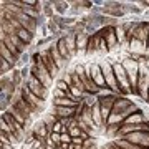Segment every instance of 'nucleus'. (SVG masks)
<instances>
[{
    "label": "nucleus",
    "instance_id": "nucleus-13",
    "mask_svg": "<svg viewBox=\"0 0 149 149\" xmlns=\"http://www.w3.org/2000/svg\"><path fill=\"white\" fill-rule=\"evenodd\" d=\"M48 52H50V55H52V58H53V61H55V65H56V68H58V70H61V68L66 66V61H65L63 56L58 53V50H56V47H55V43L50 45Z\"/></svg>",
    "mask_w": 149,
    "mask_h": 149
},
{
    "label": "nucleus",
    "instance_id": "nucleus-4",
    "mask_svg": "<svg viewBox=\"0 0 149 149\" xmlns=\"http://www.w3.org/2000/svg\"><path fill=\"white\" fill-rule=\"evenodd\" d=\"M30 74L35 76V78H37V80L40 81L47 90H52V86H53V78H52V74L48 73V70L45 68V65L42 63V60L32 65V68H30ZM53 88H55V86H53Z\"/></svg>",
    "mask_w": 149,
    "mask_h": 149
},
{
    "label": "nucleus",
    "instance_id": "nucleus-16",
    "mask_svg": "<svg viewBox=\"0 0 149 149\" xmlns=\"http://www.w3.org/2000/svg\"><path fill=\"white\" fill-rule=\"evenodd\" d=\"M88 38H90V37H88L86 33H80V35H76V53H78V55L86 53Z\"/></svg>",
    "mask_w": 149,
    "mask_h": 149
},
{
    "label": "nucleus",
    "instance_id": "nucleus-15",
    "mask_svg": "<svg viewBox=\"0 0 149 149\" xmlns=\"http://www.w3.org/2000/svg\"><path fill=\"white\" fill-rule=\"evenodd\" d=\"M7 111L10 113L12 116H13V119H15L17 123H20L22 126H25V124H27L28 121H32V119H27V118H25V114H23V113H22L20 109H18V108H15V106H13V104H12V106L8 108Z\"/></svg>",
    "mask_w": 149,
    "mask_h": 149
},
{
    "label": "nucleus",
    "instance_id": "nucleus-26",
    "mask_svg": "<svg viewBox=\"0 0 149 149\" xmlns=\"http://www.w3.org/2000/svg\"><path fill=\"white\" fill-rule=\"evenodd\" d=\"M96 101H98V98H96V96H93V95H86V93H85V96H83V103H85L86 106H90V108H91Z\"/></svg>",
    "mask_w": 149,
    "mask_h": 149
},
{
    "label": "nucleus",
    "instance_id": "nucleus-30",
    "mask_svg": "<svg viewBox=\"0 0 149 149\" xmlns=\"http://www.w3.org/2000/svg\"><path fill=\"white\" fill-rule=\"evenodd\" d=\"M60 144H71V136L68 134V131L66 133H63V134H60Z\"/></svg>",
    "mask_w": 149,
    "mask_h": 149
},
{
    "label": "nucleus",
    "instance_id": "nucleus-37",
    "mask_svg": "<svg viewBox=\"0 0 149 149\" xmlns=\"http://www.w3.org/2000/svg\"><path fill=\"white\" fill-rule=\"evenodd\" d=\"M148 103H149V98H148Z\"/></svg>",
    "mask_w": 149,
    "mask_h": 149
},
{
    "label": "nucleus",
    "instance_id": "nucleus-36",
    "mask_svg": "<svg viewBox=\"0 0 149 149\" xmlns=\"http://www.w3.org/2000/svg\"><path fill=\"white\" fill-rule=\"evenodd\" d=\"M148 52H149V38H148Z\"/></svg>",
    "mask_w": 149,
    "mask_h": 149
},
{
    "label": "nucleus",
    "instance_id": "nucleus-3",
    "mask_svg": "<svg viewBox=\"0 0 149 149\" xmlns=\"http://www.w3.org/2000/svg\"><path fill=\"white\" fill-rule=\"evenodd\" d=\"M136 96H139L143 101L148 103V98H149V71L146 70L144 63H139V78H138V85H136Z\"/></svg>",
    "mask_w": 149,
    "mask_h": 149
},
{
    "label": "nucleus",
    "instance_id": "nucleus-18",
    "mask_svg": "<svg viewBox=\"0 0 149 149\" xmlns=\"http://www.w3.org/2000/svg\"><path fill=\"white\" fill-rule=\"evenodd\" d=\"M91 118H93V123H95V126L98 129L103 126V119H101V111H100V104L98 101L91 106Z\"/></svg>",
    "mask_w": 149,
    "mask_h": 149
},
{
    "label": "nucleus",
    "instance_id": "nucleus-32",
    "mask_svg": "<svg viewBox=\"0 0 149 149\" xmlns=\"http://www.w3.org/2000/svg\"><path fill=\"white\" fill-rule=\"evenodd\" d=\"M38 30H40V35H42L43 38H47V37H48V30H47V27H40ZM38 30H37V32H38Z\"/></svg>",
    "mask_w": 149,
    "mask_h": 149
},
{
    "label": "nucleus",
    "instance_id": "nucleus-5",
    "mask_svg": "<svg viewBox=\"0 0 149 149\" xmlns=\"http://www.w3.org/2000/svg\"><path fill=\"white\" fill-rule=\"evenodd\" d=\"M113 73H114V78H116L118 88H119V93L121 95H131V86H129L128 76H126V71L123 68L121 61H113Z\"/></svg>",
    "mask_w": 149,
    "mask_h": 149
},
{
    "label": "nucleus",
    "instance_id": "nucleus-14",
    "mask_svg": "<svg viewBox=\"0 0 149 149\" xmlns=\"http://www.w3.org/2000/svg\"><path fill=\"white\" fill-rule=\"evenodd\" d=\"M55 47H56L58 53L63 56V60L66 61V65H68V61L71 60V55L68 53V48H66V43H65V37H60L58 40H56V43H55Z\"/></svg>",
    "mask_w": 149,
    "mask_h": 149
},
{
    "label": "nucleus",
    "instance_id": "nucleus-19",
    "mask_svg": "<svg viewBox=\"0 0 149 149\" xmlns=\"http://www.w3.org/2000/svg\"><path fill=\"white\" fill-rule=\"evenodd\" d=\"M68 8H70V2H58V0H53V12H55V15H60V17L66 15Z\"/></svg>",
    "mask_w": 149,
    "mask_h": 149
},
{
    "label": "nucleus",
    "instance_id": "nucleus-10",
    "mask_svg": "<svg viewBox=\"0 0 149 149\" xmlns=\"http://www.w3.org/2000/svg\"><path fill=\"white\" fill-rule=\"evenodd\" d=\"M128 50L131 55H138V56H143L144 53H148V47L144 45L143 42H139L136 38H129L128 40Z\"/></svg>",
    "mask_w": 149,
    "mask_h": 149
},
{
    "label": "nucleus",
    "instance_id": "nucleus-24",
    "mask_svg": "<svg viewBox=\"0 0 149 149\" xmlns=\"http://www.w3.org/2000/svg\"><path fill=\"white\" fill-rule=\"evenodd\" d=\"M10 80H12V83H13L15 86H22V85H23V80H22V76H20V70H18V68H13V70H12Z\"/></svg>",
    "mask_w": 149,
    "mask_h": 149
},
{
    "label": "nucleus",
    "instance_id": "nucleus-17",
    "mask_svg": "<svg viewBox=\"0 0 149 149\" xmlns=\"http://www.w3.org/2000/svg\"><path fill=\"white\" fill-rule=\"evenodd\" d=\"M15 35L20 38L25 45H30V43L33 42V38H35V33L28 32V30H25V28H22V27L18 28V30H15Z\"/></svg>",
    "mask_w": 149,
    "mask_h": 149
},
{
    "label": "nucleus",
    "instance_id": "nucleus-28",
    "mask_svg": "<svg viewBox=\"0 0 149 149\" xmlns=\"http://www.w3.org/2000/svg\"><path fill=\"white\" fill-rule=\"evenodd\" d=\"M47 22H48V18L43 13H40V15L35 18V23H37V28H40V27H45L47 25Z\"/></svg>",
    "mask_w": 149,
    "mask_h": 149
},
{
    "label": "nucleus",
    "instance_id": "nucleus-27",
    "mask_svg": "<svg viewBox=\"0 0 149 149\" xmlns=\"http://www.w3.org/2000/svg\"><path fill=\"white\" fill-rule=\"evenodd\" d=\"M45 27H47L48 33H52V35H56V33L60 32V30H58V27H56V25H55V23H53V22H52V20H48V22H47V25H45Z\"/></svg>",
    "mask_w": 149,
    "mask_h": 149
},
{
    "label": "nucleus",
    "instance_id": "nucleus-34",
    "mask_svg": "<svg viewBox=\"0 0 149 149\" xmlns=\"http://www.w3.org/2000/svg\"><path fill=\"white\" fill-rule=\"evenodd\" d=\"M139 5H143V7H149V0H143V2H139Z\"/></svg>",
    "mask_w": 149,
    "mask_h": 149
},
{
    "label": "nucleus",
    "instance_id": "nucleus-29",
    "mask_svg": "<svg viewBox=\"0 0 149 149\" xmlns=\"http://www.w3.org/2000/svg\"><path fill=\"white\" fill-rule=\"evenodd\" d=\"M55 88H56V90H61V91H65V93H68V88H70V86L66 85V81H63L61 78H60V80L56 81V85H55Z\"/></svg>",
    "mask_w": 149,
    "mask_h": 149
},
{
    "label": "nucleus",
    "instance_id": "nucleus-23",
    "mask_svg": "<svg viewBox=\"0 0 149 149\" xmlns=\"http://www.w3.org/2000/svg\"><path fill=\"white\" fill-rule=\"evenodd\" d=\"M7 37H8V40H10V42L15 45V48L18 50V52H20V53H25V48H27V45L22 42L20 38L15 35V33H10V35H7Z\"/></svg>",
    "mask_w": 149,
    "mask_h": 149
},
{
    "label": "nucleus",
    "instance_id": "nucleus-8",
    "mask_svg": "<svg viewBox=\"0 0 149 149\" xmlns=\"http://www.w3.org/2000/svg\"><path fill=\"white\" fill-rule=\"evenodd\" d=\"M20 96L28 103V104H30V106L35 108V111H37V113L38 111L43 113V109H45V103H47V101H43V100H40L38 96H35L25 85H22V88H20Z\"/></svg>",
    "mask_w": 149,
    "mask_h": 149
},
{
    "label": "nucleus",
    "instance_id": "nucleus-20",
    "mask_svg": "<svg viewBox=\"0 0 149 149\" xmlns=\"http://www.w3.org/2000/svg\"><path fill=\"white\" fill-rule=\"evenodd\" d=\"M98 45H100V35H98V33H96V35H91V37L88 38L86 53L91 55V53H95V52H98Z\"/></svg>",
    "mask_w": 149,
    "mask_h": 149
},
{
    "label": "nucleus",
    "instance_id": "nucleus-11",
    "mask_svg": "<svg viewBox=\"0 0 149 149\" xmlns=\"http://www.w3.org/2000/svg\"><path fill=\"white\" fill-rule=\"evenodd\" d=\"M148 119H146V113L139 108L138 111H134L133 114H129L124 121H123V124H143V123H146Z\"/></svg>",
    "mask_w": 149,
    "mask_h": 149
},
{
    "label": "nucleus",
    "instance_id": "nucleus-31",
    "mask_svg": "<svg viewBox=\"0 0 149 149\" xmlns=\"http://www.w3.org/2000/svg\"><path fill=\"white\" fill-rule=\"evenodd\" d=\"M20 76H22V80L25 81L28 76H30V68H28V66H23V68L20 70Z\"/></svg>",
    "mask_w": 149,
    "mask_h": 149
},
{
    "label": "nucleus",
    "instance_id": "nucleus-25",
    "mask_svg": "<svg viewBox=\"0 0 149 149\" xmlns=\"http://www.w3.org/2000/svg\"><path fill=\"white\" fill-rule=\"evenodd\" d=\"M12 70H13V66H12L10 63H7L5 60L0 56V76H3V73H8Z\"/></svg>",
    "mask_w": 149,
    "mask_h": 149
},
{
    "label": "nucleus",
    "instance_id": "nucleus-9",
    "mask_svg": "<svg viewBox=\"0 0 149 149\" xmlns=\"http://www.w3.org/2000/svg\"><path fill=\"white\" fill-rule=\"evenodd\" d=\"M42 63L45 65V68L48 70V73L52 74V78H55L60 73V70L56 68V65H55V61H53V58H52V55H50L48 50L42 52Z\"/></svg>",
    "mask_w": 149,
    "mask_h": 149
},
{
    "label": "nucleus",
    "instance_id": "nucleus-7",
    "mask_svg": "<svg viewBox=\"0 0 149 149\" xmlns=\"http://www.w3.org/2000/svg\"><path fill=\"white\" fill-rule=\"evenodd\" d=\"M23 85L27 86V88L32 91L35 96H38L40 100H43V101H47V100H48V96H50V90H47V88H45V86H43L37 78H35V76L30 74L27 80L23 81Z\"/></svg>",
    "mask_w": 149,
    "mask_h": 149
},
{
    "label": "nucleus",
    "instance_id": "nucleus-2",
    "mask_svg": "<svg viewBox=\"0 0 149 149\" xmlns=\"http://www.w3.org/2000/svg\"><path fill=\"white\" fill-rule=\"evenodd\" d=\"M121 65L126 71V76H128L129 86H131V95H136V85H138V78H139V63L134 61V60L124 58L121 60Z\"/></svg>",
    "mask_w": 149,
    "mask_h": 149
},
{
    "label": "nucleus",
    "instance_id": "nucleus-6",
    "mask_svg": "<svg viewBox=\"0 0 149 149\" xmlns=\"http://www.w3.org/2000/svg\"><path fill=\"white\" fill-rule=\"evenodd\" d=\"M100 63V68H101V73H103V78H104V83H106V88H109L111 91H114L116 95L121 96L119 93V88H118V83H116V78H114V73H113V66L108 60H101L98 61Z\"/></svg>",
    "mask_w": 149,
    "mask_h": 149
},
{
    "label": "nucleus",
    "instance_id": "nucleus-1",
    "mask_svg": "<svg viewBox=\"0 0 149 149\" xmlns=\"http://www.w3.org/2000/svg\"><path fill=\"white\" fill-rule=\"evenodd\" d=\"M138 109H139V106L133 101V100H128V98H124V96H118V100L114 101V104H113L111 113L119 114V116L123 118V121H124L129 114H133V113L138 111Z\"/></svg>",
    "mask_w": 149,
    "mask_h": 149
},
{
    "label": "nucleus",
    "instance_id": "nucleus-12",
    "mask_svg": "<svg viewBox=\"0 0 149 149\" xmlns=\"http://www.w3.org/2000/svg\"><path fill=\"white\" fill-rule=\"evenodd\" d=\"M55 118H74L76 116V108H65V106H53Z\"/></svg>",
    "mask_w": 149,
    "mask_h": 149
},
{
    "label": "nucleus",
    "instance_id": "nucleus-22",
    "mask_svg": "<svg viewBox=\"0 0 149 149\" xmlns=\"http://www.w3.org/2000/svg\"><path fill=\"white\" fill-rule=\"evenodd\" d=\"M42 13L45 17H47L48 20L50 18H53L55 15V12H53V0H47V2H42Z\"/></svg>",
    "mask_w": 149,
    "mask_h": 149
},
{
    "label": "nucleus",
    "instance_id": "nucleus-21",
    "mask_svg": "<svg viewBox=\"0 0 149 149\" xmlns=\"http://www.w3.org/2000/svg\"><path fill=\"white\" fill-rule=\"evenodd\" d=\"M65 43H66V48H68V53L73 58L76 55V35H65Z\"/></svg>",
    "mask_w": 149,
    "mask_h": 149
},
{
    "label": "nucleus",
    "instance_id": "nucleus-35",
    "mask_svg": "<svg viewBox=\"0 0 149 149\" xmlns=\"http://www.w3.org/2000/svg\"><path fill=\"white\" fill-rule=\"evenodd\" d=\"M7 109H8V108H7L5 104H2V103H0V111L3 113V111H7Z\"/></svg>",
    "mask_w": 149,
    "mask_h": 149
},
{
    "label": "nucleus",
    "instance_id": "nucleus-33",
    "mask_svg": "<svg viewBox=\"0 0 149 149\" xmlns=\"http://www.w3.org/2000/svg\"><path fill=\"white\" fill-rule=\"evenodd\" d=\"M143 15H144V18H146V20L149 22V8H148V10H144V12H143Z\"/></svg>",
    "mask_w": 149,
    "mask_h": 149
}]
</instances>
